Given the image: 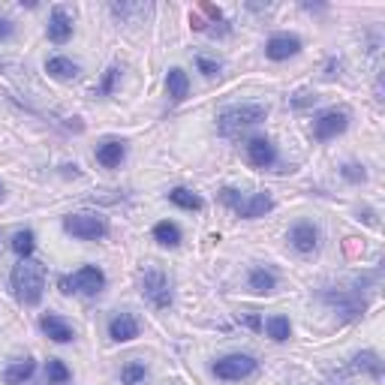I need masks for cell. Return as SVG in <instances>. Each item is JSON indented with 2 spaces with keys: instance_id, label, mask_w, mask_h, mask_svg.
Wrapping results in <instances>:
<instances>
[{
  "instance_id": "obj_1",
  "label": "cell",
  "mask_w": 385,
  "mask_h": 385,
  "mask_svg": "<svg viewBox=\"0 0 385 385\" xmlns=\"http://www.w3.org/2000/svg\"><path fill=\"white\" fill-rule=\"evenodd\" d=\"M13 289L15 298L24 304V307H36L43 301L46 292V265L36 259H22L13 268Z\"/></svg>"
},
{
  "instance_id": "obj_2",
  "label": "cell",
  "mask_w": 385,
  "mask_h": 385,
  "mask_svg": "<svg viewBox=\"0 0 385 385\" xmlns=\"http://www.w3.org/2000/svg\"><path fill=\"white\" fill-rule=\"evenodd\" d=\"M139 292H141V298H145L150 307H157V310H166L169 304H172L169 277H166V271L157 268V265H145V268H141V274H139Z\"/></svg>"
},
{
  "instance_id": "obj_3",
  "label": "cell",
  "mask_w": 385,
  "mask_h": 385,
  "mask_svg": "<svg viewBox=\"0 0 385 385\" xmlns=\"http://www.w3.org/2000/svg\"><path fill=\"white\" fill-rule=\"evenodd\" d=\"M265 118H268V108H265V106L247 103V106L226 108V111H223V115H220L217 127H220V133H223V136H235V133H241V130L262 124V120H265Z\"/></svg>"
},
{
  "instance_id": "obj_4",
  "label": "cell",
  "mask_w": 385,
  "mask_h": 385,
  "mask_svg": "<svg viewBox=\"0 0 385 385\" xmlns=\"http://www.w3.org/2000/svg\"><path fill=\"white\" fill-rule=\"evenodd\" d=\"M64 232H69L73 238H82V241H97V238H106L108 235V223L99 217V214H69L64 217Z\"/></svg>"
},
{
  "instance_id": "obj_5",
  "label": "cell",
  "mask_w": 385,
  "mask_h": 385,
  "mask_svg": "<svg viewBox=\"0 0 385 385\" xmlns=\"http://www.w3.org/2000/svg\"><path fill=\"white\" fill-rule=\"evenodd\" d=\"M106 286V274L99 271L97 265H85V268H78L73 277H64L60 280V289L66 292H82V295H99Z\"/></svg>"
},
{
  "instance_id": "obj_6",
  "label": "cell",
  "mask_w": 385,
  "mask_h": 385,
  "mask_svg": "<svg viewBox=\"0 0 385 385\" xmlns=\"http://www.w3.org/2000/svg\"><path fill=\"white\" fill-rule=\"evenodd\" d=\"M256 370H259V361L253 358V356H241V352L220 358V361L214 364V377H217V379H226V382H241V379L253 377Z\"/></svg>"
},
{
  "instance_id": "obj_7",
  "label": "cell",
  "mask_w": 385,
  "mask_h": 385,
  "mask_svg": "<svg viewBox=\"0 0 385 385\" xmlns=\"http://www.w3.org/2000/svg\"><path fill=\"white\" fill-rule=\"evenodd\" d=\"M349 127V111L346 108H331V111H322L313 124V136L319 141H328L334 136H340L343 130Z\"/></svg>"
},
{
  "instance_id": "obj_8",
  "label": "cell",
  "mask_w": 385,
  "mask_h": 385,
  "mask_svg": "<svg viewBox=\"0 0 385 385\" xmlns=\"http://www.w3.org/2000/svg\"><path fill=\"white\" fill-rule=\"evenodd\" d=\"M247 160H250V166H256V169H268V166H274L277 163V148H274V141H268V139H250L247 141Z\"/></svg>"
},
{
  "instance_id": "obj_9",
  "label": "cell",
  "mask_w": 385,
  "mask_h": 385,
  "mask_svg": "<svg viewBox=\"0 0 385 385\" xmlns=\"http://www.w3.org/2000/svg\"><path fill=\"white\" fill-rule=\"evenodd\" d=\"M289 241H292V247H295L298 253H313L319 247V229L313 226V223L301 220V223H295V226L289 229Z\"/></svg>"
},
{
  "instance_id": "obj_10",
  "label": "cell",
  "mask_w": 385,
  "mask_h": 385,
  "mask_svg": "<svg viewBox=\"0 0 385 385\" xmlns=\"http://www.w3.org/2000/svg\"><path fill=\"white\" fill-rule=\"evenodd\" d=\"M298 52H301V39L289 36V34H277V36H271L265 43V55L271 60H286V57L298 55Z\"/></svg>"
},
{
  "instance_id": "obj_11",
  "label": "cell",
  "mask_w": 385,
  "mask_h": 385,
  "mask_svg": "<svg viewBox=\"0 0 385 385\" xmlns=\"http://www.w3.org/2000/svg\"><path fill=\"white\" fill-rule=\"evenodd\" d=\"M271 208H274V199H271L268 192H256V196H253V199H241V202H238V205L232 208V211H235L238 217L256 220V217H265Z\"/></svg>"
},
{
  "instance_id": "obj_12",
  "label": "cell",
  "mask_w": 385,
  "mask_h": 385,
  "mask_svg": "<svg viewBox=\"0 0 385 385\" xmlns=\"http://www.w3.org/2000/svg\"><path fill=\"white\" fill-rule=\"evenodd\" d=\"M108 337L118 340V343H130L139 337V322L133 313H118L115 319L108 322Z\"/></svg>"
},
{
  "instance_id": "obj_13",
  "label": "cell",
  "mask_w": 385,
  "mask_h": 385,
  "mask_svg": "<svg viewBox=\"0 0 385 385\" xmlns=\"http://www.w3.org/2000/svg\"><path fill=\"white\" fill-rule=\"evenodd\" d=\"M48 39L52 43H66L69 36H73V18H69V13L66 9H60V6H55L52 9V18H48Z\"/></svg>"
},
{
  "instance_id": "obj_14",
  "label": "cell",
  "mask_w": 385,
  "mask_h": 385,
  "mask_svg": "<svg viewBox=\"0 0 385 385\" xmlns=\"http://www.w3.org/2000/svg\"><path fill=\"white\" fill-rule=\"evenodd\" d=\"M326 301L331 304V307H337L346 319L358 316V313H364V307H368V301H364V298H358V295H346V292H326Z\"/></svg>"
},
{
  "instance_id": "obj_15",
  "label": "cell",
  "mask_w": 385,
  "mask_h": 385,
  "mask_svg": "<svg viewBox=\"0 0 385 385\" xmlns=\"http://www.w3.org/2000/svg\"><path fill=\"white\" fill-rule=\"evenodd\" d=\"M124 157H127V145H124V141H118V139H108V141H103V145L97 148V163L106 166V169L120 166V160H124Z\"/></svg>"
},
{
  "instance_id": "obj_16",
  "label": "cell",
  "mask_w": 385,
  "mask_h": 385,
  "mask_svg": "<svg viewBox=\"0 0 385 385\" xmlns=\"http://www.w3.org/2000/svg\"><path fill=\"white\" fill-rule=\"evenodd\" d=\"M39 328H43V331H46V334H48V337H52L55 343H69V340L76 337L73 328H69V326H66V322L60 319V316H55V313H46V316L39 319Z\"/></svg>"
},
{
  "instance_id": "obj_17",
  "label": "cell",
  "mask_w": 385,
  "mask_h": 385,
  "mask_svg": "<svg viewBox=\"0 0 385 385\" xmlns=\"http://www.w3.org/2000/svg\"><path fill=\"white\" fill-rule=\"evenodd\" d=\"M166 88H169V97L172 103H184L187 94H190V78L181 66H172L169 76H166Z\"/></svg>"
},
{
  "instance_id": "obj_18",
  "label": "cell",
  "mask_w": 385,
  "mask_h": 385,
  "mask_svg": "<svg viewBox=\"0 0 385 385\" xmlns=\"http://www.w3.org/2000/svg\"><path fill=\"white\" fill-rule=\"evenodd\" d=\"M36 370V361L34 358H22V361H13L9 368L4 370V382L6 385H24Z\"/></svg>"
},
{
  "instance_id": "obj_19",
  "label": "cell",
  "mask_w": 385,
  "mask_h": 385,
  "mask_svg": "<svg viewBox=\"0 0 385 385\" xmlns=\"http://www.w3.org/2000/svg\"><path fill=\"white\" fill-rule=\"evenodd\" d=\"M169 202H172V205H178V208H184V211H202V208H205V202H202L199 192L184 190V187L172 190L169 192Z\"/></svg>"
},
{
  "instance_id": "obj_20",
  "label": "cell",
  "mask_w": 385,
  "mask_h": 385,
  "mask_svg": "<svg viewBox=\"0 0 385 385\" xmlns=\"http://www.w3.org/2000/svg\"><path fill=\"white\" fill-rule=\"evenodd\" d=\"M250 289L259 292V295H268V292H274V289H277L274 271H268V268H253V271H250Z\"/></svg>"
},
{
  "instance_id": "obj_21",
  "label": "cell",
  "mask_w": 385,
  "mask_h": 385,
  "mask_svg": "<svg viewBox=\"0 0 385 385\" xmlns=\"http://www.w3.org/2000/svg\"><path fill=\"white\" fill-rule=\"evenodd\" d=\"M46 69H48V76L64 78V82H69V78L78 76V64H73L69 57H48L46 60Z\"/></svg>"
},
{
  "instance_id": "obj_22",
  "label": "cell",
  "mask_w": 385,
  "mask_h": 385,
  "mask_svg": "<svg viewBox=\"0 0 385 385\" xmlns=\"http://www.w3.org/2000/svg\"><path fill=\"white\" fill-rule=\"evenodd\" d=\"M154 238H157L163 247H178V244H181V229L175 226V223L163 220V223H157V226H154Z\"/></svg>"
},
{
  "instance_id": "obj_23",
  "label": "cell",
  "mask_w": 385,
  "mask_h": 385,
  "mask_svg": "<svg viewBox=\"0 0 385 385\" xmlns=\"http://www.w3.org/2000/svg\"><path fill=\"white\" fill-rule=\"evenodd\" d=\"M145 379H148V368L141 361H127L120 368V382L124 385H141Z\"/></svg>"
},
{
  "instance_id": "obj_24",
  "label": "cell",
  "mask_w": 385,
  "mask_h": 385,
  "mask_svg": "<svg viewBox=\"0 0 385 385\" xmlns=\"http://www.w3.org/2000/svg\"><path fill=\"white\" fill-rule=\"evenodd\" d=\"M265 331H268V337H271V340L283 343V340H289L292 326H289V319H286V316H271V319L265 322Z\"/></svg>"
},
{
  "instance_id": "obj_25",
  "label": "cell",
  "mask_w": 385,
  "mask_h": 385,
  "mask_svg": "<svg viewBox=\"0 0 385 385\" xmlns=\"http://www.w3.org/2000/svg\"><path fill=\"white\" fill-rule=\"evenodd\" d=\"M69 368L60 358H48V368H46V379H48V385H64V382H69Z\"/></svg>"
},
{
  "instance_id": "obj_26",
  "label": "cell",
  "mask_w": 385,
  "mask_h": 385,
  "mask_svg": "<svg viewBox=\"0 0 385 385\" xmlns=\"http://www.w3.org/2000/svg\"><path fill=\"white\" fill-rule=\"evenodd\" d=\"M34 247H36V235H34V232H30V229L15 232V238H13V250L18 253V256H22V259H30Z\"/></svg>"
},
{
  "instance_id": "obj_27",
  "label": "cell",
  "mask_w": 385,
  "mask_h": 385,
  "mask_svg": "<svg viewBox=\"0 0 385 385\" xmlns=\"http://www.w3.org/2000/svg\"><path fill=\"white\" fill-rule=\"evenodd\" d=\"M356 368L358 370H368L370 373V377H382V361H379V356H377V352H358V356H356Z\"/></svg>"
},
{
  "instance_id": "obj_28",
  "label": "cell",
  "mask_w": 385,
  "mask_h": 385,
  "mask_svg": "<svg viewBox=\"0 0 385 385\" xmlns=\"http://www.w3.org/2000/svg\"><path fill=\"white\" fill-rule=\"evenodd\" d=\"M196 66H199V73L208 76V78H214V76L220 73V64H217V60H211V57H205V55H196Z\"/></svg>"
},
{
  "instance_id": "obj_29",
  "label": "cell",
  "mask_w": 385,
  "mask_h": 385,
  "mask_svg": "<svg viewBox=\"0 0 385 385\" xmlns=\"http://www.w3.org/2000/svg\"><path fill=\"white\" fill-rule=\"evenodd\" d=\"M343 178L352 181V184H361V181L368 178V172H364L361 166H356V163H346V166H343Z\"/></svg>"
},
{
  "instance_id": "obj_30",
  "label": "cell",
  "mask_w": 385,
  "mask_h": 385,
  "mask_svg": "<svg viewBox=\"0 0 385 385\" xmlns=\"http://www.w3.org/2000/svg\"><path fill=\"white\" fill-rule=\"evenodd\" d=\"M118 73H120L118 66H111V69H108V73H106V82H103V88H99V94H111V85H115Z\"/></svg>"
},
{
  "instance_id": "obj_31",
  "label": "cell",
  "mask_w": 385,
  "mask_h": 385,
  "mask_svg": "<svg viewBox=\"0 0 385 385\" xmlns=\"http://www.w3.org/2000/svg\"><path fill=\"white\" fill-rule=\"evenodd\" d=\"M13 22H9V18L6 15H0V43H4V39H9V36H13Z\"/></svg>"
},
{
  "instance_id": "obj_32",
  "label": "cell",
  "mask_w": 385,
  "mask_h": 385,
  "mask_svg": "<svg viewBox=\"0 0 385 385\" xmlns=\"http://www.w3.org/2000/svg\"><path fill=\"white\" fill-rule=\"evenodd\" d=\"M307 103H316V94H298V99H295L292 106L301 108V106H307Z\"/></svg>"
},
{
  "instance_id": "obj_33",
  "label": "cell",
  "mask_w": 385,
  "mask_h": 385,
  "mask_svg": "<svg viewBox=\"0 0 385 385\" xmlns=\"http://www.w3.org/2000/svg\"><path fill=\"white\" fill-rule=\"evenodd\" d=\"M0 199H4V184H0Z\"/></svg>"
},
{
  "instance_id": "obj_34",
  "label": "cell",
  "mask_w": 385,
  "mask_h": 385,
  "mask_svg": "<svg viewBox=\"0 0 385 385\" xmlns=\"http://www.w3.org/2000/svg\"><path fill=\"white\" fill-rule=\"evenodd\" d=\"M0 69H4V64H0Z\"/></svg>"
}]
</instances>
